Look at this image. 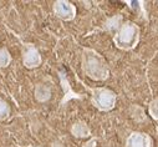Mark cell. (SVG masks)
<instances>
[{
  "label": "cell",
  "mask_w": 158,
  "mask_h": 147,
  "mask_svg": "<svg viewBox=\"0 0 158 147\" xmlns=\"http://www.w3.org/2000/svg\"><path fill=\"white\" fill-rule=\"evenodd\" d=\"M81 67L84 74L94 81H105L110 78V66L106 59L91 48H82Z\"/></svg>",
  "instance_id": "obj_1"
},
{
  "label": "cell",
  "mask_w": 158,
  "mask_h": 147,
  "mask_svg": "<svg viewBox=\"0 0 158 147\" xmlns=\"http://www.w3.org/2000/svg\"><path fill=\"white\" fill-rule=\"evenodd\" d=\"M141 39V29L137 24L127 20L113 34V44L117 49L130 51L133 50Z\"/></svg>",
  "instance_id": "obj_2"
},
{
  "label": "cell",
  "mask_w": 158,
  "mask_h": 147,
  "mask_svg": "<svg viewBox=\"0 0 158 147\" xmlns=\"http://www.w3.org/2000/svg\"><path fill=\"white\" fill-rule=\"evenodd\" d=\"M82 85L90 92L92 106L96 107L98 111L107 112L114 108L117 102V95L114 91H112L108 87H90L85 84Z\"/></svg>",
  "instance_id": "obj_3"
},
{
  "label": "cell",
  "mask_w": 158,
  "mask_h": 147,
  "mask_svg": "<svg viewBox=\"0 0 158 147\" xmlns=\"http://www.w3.org/2000/svg\"><path fill=\"white\" fill-rule=\"evenodd\" d=\"M23 65L26 69H37L43 64V56L39 51V49L31 44V43H25L23 44Z\"/></svg>",
  "instance_id": "obj_4"
},
{
  "label": "cell",
  "mask_w": 158,
  "mask_h": 147,
  "mask_svg": "<svg viewBox=\"0 0 158 147\" xmlns=\"http://www.w3.org/2000/svg\"><path fill=\"white\" fill-rule=\"evenodd\" d=\"M52 13L62 21H71L76 18L77 9L76 5L70 3L69 0H56L52 4Z\"/></svg>",
  "instance_id": "obj_5"
},
{
  "label": "cell",
  "mask_w": 158,
  "mask_h": 147,
  "mask_svg": "<svg viewBox=\"0 0 158 147\" xmlns=\"http://www.w3.org/2000/svg\"><path fill=\"white\" fill-rule=\"evenodd\" d=\"M126 147H153V140L148 133L133 131L126 138Z\"/></svg>",
  "instance_id": "obj_6"
},
{
  "label": "cell",
  "mask_w": 158,
  "mask_h": 147,
  "mask_svg": "<svg viewBox=\"0 0 158 147\" xmlns=\"http://www.w3.org/2000/svg\"><path fill=\"white\" fill-rule=\"evenodd\" d=\"M59 79H60V85H61V89L64 91V97L60 102V106H64L66 102H69L70 100H80V99H84L82 95L77 94L72 90L70 82H69V79L66 78V74L64 71H59Z\"/></svg>",
  "instance_id": "obj_7"
},
{
  "label": "cell",
  "mask_w": 158,
  "mask_h": 147,
  "mask_svg": "<svg viewBox=\"0 0 158 147\" xmlns=\"http://www.w3.org/2000/svg\"><path fill=\"white\" fill-rule=\"evenodd\" d=\"M34 96H35L36 101L41 102V103L49 102L52 96V89H51V86H49L46 84H36L35 89H34Z\"/></svg>",
  "instance_id": "obj_8"
},
{
  "label": "cell",
  "mask_w": 158,
  "mask_h": 147,
  "mask_svg": "<svg viewBox=\"0 0 158 147\" xmlns=\"http://www.w3.org/2000/svg\"><path fill=\"white\" fill-rule=\"evenodd\" d=\"M71 135L76 138H89L91 137V128L85 121H76L71 126Z\"/></svg>",
  "instance_id": "obj_9"
},
{
  "label": "cell",
  "mask_w": 158,
  "mask_h": 147,
  "mask_svg": "<svg viewBox=\"0 0 158 147\" xmlns=\"http://www.w3.org/2000/svg\"><path fill=\"white\" fill-rule=\"evenodd\" d=\"M123 24V18L122 15L117 14V15H113L111 18H108L105 24H103V30L108 31V32H116L118 29L121 27V25Z\"/></svg>",
  "instance_id": "obj_10"
},
{
  "label": "cell",
  "mask_w": 158,
  "mask_h": 147,
  "mask_svg": "<svg viewBox=\"0 0 158 147\" xmlns=\"http://www.w3.org/2000/svg\"><path fill=\"white\" fill-rule=\"evenodd\" d=\"M11 55L8 48L5 46H0V69H5L11 64Z\"/></svg>",
  "instance_id": "obj_11"
},
{
  "label": "cell",
  "mask_w": 158,
  "mask_h": 147,
  "mask_svg": "<svg viewBox=\"0 0 158 147\" xmlns=\"http://www.w3.org/2000/svg\"><path fill=\"white\" fill-rule=\"evenodd\" d=\"M10 114H11V108H10V105L3 100L0 99V121H5L10 117Z\"/></svg>",
  "instance_id": "obj_12"
},
{
  "label": "cell",
  "mask_w": 158,
  "mask_h": 147,
  "mask_svg": "<svg viewBox=\"0 0 158 147\" xmlns=\"http://www.w3.org/2000/svg\"><path fill=\"white\" fill-rule=\"evenodd\" d=\"M148 114L153 120L158 121V99H153L148 105Z\"/></svg>",
  "instance_id": "obj_13"
},
{
  "label": "cell",
  "mask_w": 158,
  "mask_h": 147,
  "mask_svg": "<svg viewBox=\"0 0 158 147\" xmlns=\"http://www.w3.org/2000/svg\"><path fill=\"white\" fill-rule=\"evenodd\" d=\"M96 145H97V138H96V137H92V138H90L82 147H96Z\"/></svg>",
  "instance_id": "obj_14"
},
{
  "label": "cell",
  "mask_w": 158,
  "mask_h": 147,
  "mask_svg": "<svg viewBox=\"0 0 158 147\" xmlns=\"http://www.w3.org/2000/svg\"><path fill=\"white\" fill-rule=\"evenodd\" d=\"M51 147H64V143H61L60 141H55L51 143Z\"/></svg>",
  "instance_id": "obj_15"
}]
</instances>
